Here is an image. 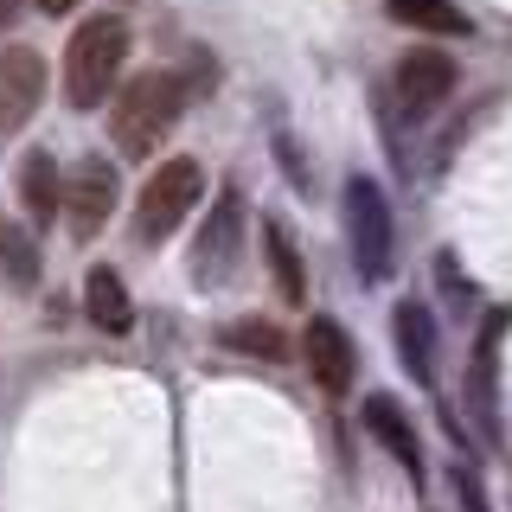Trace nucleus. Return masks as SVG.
Instances as JSON below:
<instances>
[{
  "mask_svg": "<svg viewBox=\"0 0 512 512\" xmlns=\"http://www.w3.org/2000/svg\"><path fill=\"white\" fill-rule=\"evenodd\" d=\"M128 64V26L122 13H96L71 32V45H64V103L71 109H96L109 90H116Z\"/></svg>",
  "mask_w": 512,
  "mask_h": 512,
  "instance_id": "obj_1",
  "label": "nucleus"
},
{
  "mask_svg": "<svg viewBox=\"0 0 512 512\" xmlns=\"http://www.w3.org/2000/svg\"><path fill=\"white\" fill-rule=\"evenodd\" d=\"M180 109H186V90H180V77H173V71H141L135 84H128V90L116 96V116H109V135H116V148H122L128 160H141V154H154L160 141L173 135Z\"/></svg>",
  "mask_w": 512,
  "mask_h": 512,
  "instance_id": "obj_2",
  "label": "nucleus"
},
{
  "mask_svg": "<svg viewBox=\"0 0 512 512\" xmlns=\"http://www.w3.org/2000/svg\"><path fill=\"white\" fill-rule=\"evenodd\" d=\"M346 237H352V263H359L365 282L391 276L397 256V224H391V199L378 192V180H346Z\"/></svg>",
  "mask_w": 512,
  "mask_h": 512,
  "instance_id": "obj_3",
  "label": "nucleus"
},
{
  "mask_svg": "<svg viewBox=\"0 0 512 512\" xmlns=\"http://www.w3.org/2000/svg\"><path fill=\"white\" fill-rule=\"evenodd\" d=\"M199 192H205V167H199L192 154L167 160V167H154V180L141 186V199H135V231H141V244H160V237L180 231L186 212L199 205Z\"/></svg>",
  "mask_w": 512,
  "mask_h": 512,
  "instance_id": "obj_4",
  "label": "nucleus"
},
{
  "mask_svg": "<svg viewBox=\"0 0 512 512\" xmlns=\"http://www.w3.org/2000/svg\"><path fill=\"white\" fill-rule=\"evenodd\" d=\"M448 96H455V58H448V52H436V45H416V52L397 58L391 103H397V116H404V122L436 116Z\"/></svg>",
  "mask_w": 512,
  "mask_h": 512,
  "instance_id": "obj_5",
  "label": "nucleus"
},
{
  "mask_svg": "<svg viewBox=\"0 0 512 512\" xmlns=\"http://www.w3.org/2000/svg\"><path fill=\"white\" fill-rule=\"evenodd\" d=\"M237 231H244V199H237V186H224L212 218H205V231H199V244H192V276H199V288H224L237 276Z\"/></svg>",
  "mask_w": 512,
  "mask_h": 512,
  "instance_id": "obj_6",
  "label": "nucleus"
},
{
  "mask_svg": "<svg viewBox=\"0 0 512 512\" xmlns=\"http://www.w3.org/2000/svg\"><path fill=\"white\" fill-rule=\"evenodd\" d=\"M64 218H71V231L77 237H96L103 231V218L116 212V167L109 160H77V173L64 180V205H58Z\"/></svg>",
  "mask_w": 512,
  "mask_h": 512,
  "instance_id": "obj_7",
  "label": "nucleus"
},
{
  "mask_svg": "<svg viewBox=\"0 0 512 512\" xmlns=\"http://www.w3.org/2000/svg\"><path fill=\"white\" fill-rule=\"evenodd\" d=\"M39 96H45V58L26 52V45H7L0 52V141L20 135L26 116L39 109Z\"/></svg>",
  "mask_w": 512,
  "mask_h": 512,
  "instance_id": "obj_8",
  "label": "nucleus"
},
{
  "mask_svg": "<svg viewBox=\"0 0 512 512\" xmlns=\"http://www.w3.org/2000/svg\"><path fill=\"white\" fill-rule=\"evenodd\" d=\"M301 346H308V372L320 391H333L340 397L352 372H359V352H352V333L340 327V320H327V314H314L308 320V333H301Z\"/></svg>",
  "mask_w": 512,
  "mask_h": 512,
  "instance_id": "obj_9",
  "label": "nucleus"
},
{
  "mask_svg": "<svg viewBox=\"0 0 512 512\" xmlns=\"http://www.w3.org/2000/svg\"><path fill=\"white\" fill-rule=\"evenodd\" d=\"M391 327H397V359H404V372L416 384H436V320H429V308L423 301H397Z\"/></svg>",
  "mask_w": 512,
  "mask_h": 512,
  "instance_id": "obj_10",
  "label": "nucleus"
},
{
  "mask_svg": "<svg viewBox=\"0 0 512 512\" xmlns=\"http://www.w3.org/2000/svg\"><path fill=\"white\" fill-rule=\"evenodd\" d=\"M13 186H20V205H26V218H32V224L58 218V205H64V180H58V160L45 154V148H32V154L20 160Z\"/></svg>",
  "mask_w": 512,
  "mask_h": 512,
  "instance_id": "obj_11",
  "label": "nucleus"
},
{
  "mask_svg": "<svg viewBox=\"0 0 512 512\" xmlns=\"http://www.w3.org/2000/svg\"><path fill=\"white\" fill-rule=\"evenodd\" d=\"M365 429H372V436L404 461L410 480H423V448H416V429H410L404 404H391V397H365Z\"/></svg>",
  "mask_w": 512,
  "mask_h": 512,
  "instance_id": "obj_12",
  "label": "nucleus"
},
{
  "mask_svg": "<svg viewBox=\"0 0 512 512\" xmlns=\"http://www.w3.org/2000/svg\"><path fill=\"white\" fill-rule=\"evenodd\" d=\"M263 256H269V282H276V295L282 301H308V263H301V250L288 244L282 218L263 224Z\"/></svg>",
  "mask_w": 512,
  "mask_h": 512,
  "instance_id": "obj_13",
  "label": "nucleus"
},
{
  "mask_svg": "<svg viewBox=\"0 0 512 512\" xmlns=\"http://www.w3.org/2000/svg\"><path fill=\"white\" fill-rule=\"evenodd\" d=\"M84 308H90V320L103 333H128L135 327V301H128V288H122V276L116 269H90V282H84Z\"/></svg>",
  "mask_w": 512,
  "mask_h": 512,
  "instance_id": "obj_14",
  "label": "nucleus"
},
{
  "mask_svg": "<svg viewBox=\"0 0 512 512\" xmlns=\"http://www.w3.org/2000/svg\"><path fill=\"white\" fill-rule=\"evenodd\" d=\"M384 7H391V20H404L416 32H448V39L468 32V13H461L455 0H384Z\"/></svg>",
  "mask_w": 512,
  "mask_h": 512,
  "instance_id": "obj_15",
  "label": "nucleus"
},
{
  "mask_svg": "<svg viewBox=\"0 0 512 512\" xmlns=\"http://www.w3.org/2000/svg\"><path fill=\"white\" fill-rule=\"evenodd\" d=\"M224 346H237V352H250V359H282V327H269V320H237L231 333H224Z\"/></svg>",
  "mask_w": 512,
  "mask_h": 512,
  "instance_id": "obj_16",
  "label": "nucleus"
},
{
  "mask_svg": "<svg viewBox=\"0 0 512 512\" xmlns=\"http://www.w3.org/2000/svg\"><path fill=\"white\" fill-rule=\"evenodd\" d=\"M0 263H7V276L32 288L39 282V250H32V231H0Z\"/></svg>",
  "mask_w": 512,
  "mask_h": 512,
  "instance_id": "obj_17",
  "label": "nucleus"
},
{
  "mask_svg": "<svg viewBox=\"0 0 512 512\" xmlns=\"http://www.w3.org/2000/svg\"><path fill=\"white\" fill-rule=\"evenodd\" d=\"M455 487H461V506H468V512H487V500H480V480H474V474H455Z\"/></svg>",
  "mask_w": 512,
  "mask_h": 512,
  "instance_id": "obj_18",
  "label": "nucleus"
},
{
  "mask_svg": "<svg viewBox=\"0 0 512 512\" xmlns=\"http://www.w3.org/2000/svg\"><path fill=\"white\" fill-rule=\"evenodd\" d=\"M20 13H26V0H0V32H7L13 20H20Z\"/></svg>",
  "mask_w": 512,
  "mask_h": 512,
  "instance_id": "obj_19",
  "label": "nucleus"
},
{
  "mask_svg": "<svg viewBox=\"0 0 512 512\" xmlns=\"http://www.w3.org/2000/svg\"><path fill=\"white\" fill-rule=\"evenodd\" d=\"M39 7H45V13H71L77 0H39Z\"/></svg>",
  "mask_w": 512,
  "mask_h": 512,
  "instance_id": "obj_20",
  "label": "nucleus"
}]
</instances>
